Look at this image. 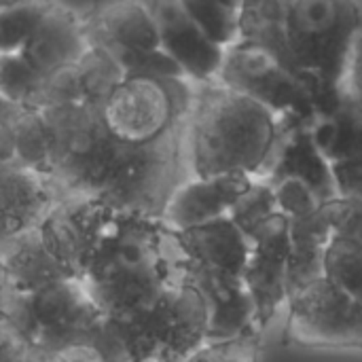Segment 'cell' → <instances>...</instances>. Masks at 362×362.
Here are the masks:
<instances>
[{
	"label": "cell",
	"mask_w": 362,
	"mask_h": 362,
	"mask_svg": "<svg viewBox=\"0 0 362 362\" xmlns=\"http://www.w3.org/2000/svg\"><path fill=\"white\" fill-rule=\"evenodd\" d=\"M185 127L189 176H261L274 157L282 123L255 102L221 83H204L191 100Z\"/></svg>",
	"instance_id": "6da1fadb"
},
{
	"label": "cell",
	"mask_w": 362,
	"mask_h": 362,
	"mask_svg": "<svg viewBox=\"0 0 362 362\" xmlns=\"http://www.w3.org/2000/svg\"><path fill=\"white\" fill-rule=\"evenodd\" d=\"M174 231V229H172ZM180 250V272L206 299V341H227L257 333L255 303L244 282L250 252L248 238L229 218L174 231Z\"/></svg>",
	"instance_id": "7a4b0ae2"
},
{
	"label": "cell",
	"mask_w": 362,
	"mask_h": 362,
	"mask_svg": "<svg viewBox=\"0 0 362 362\" xmlns=\"http://www.w3.org/2000/svg\"><path fill=\"white\" fill-rule=\"evenodd\" d=\"M361 28V0H291L282 25L284 62L308 87L316 115L341 104L339 85Z\"/></svg>",
	"instance_id": "3957f363"
},
{
	"label": "cell",
	"mask_w": 362,
	"mask_h": 362,
	"mask_svg": "<svg viewBox=\"0 0 362 362\" xmlns=\"http://www.w3.org/2000/svg\"><path fill=\"white\" fill-rule=\"evenodd\" d=\"M0 312L45 358L72 346H91L106 362H125L104 314L76 278H64L32 293L0 286Z\"/></svg>",
	"instance_id": "277c9868"
},
{
	"label": "cell",
	"mask_w": 362,
	"mask_h": 362,
	"mask_svg": "<svg viewBox=\"0 0 362 362\" xmlns=\"http://www.w3.org/2000/svg\"><path fill=\"white\" fill-rule=\"evenodd\" d=\"M180 157L176 123L148 142H125L112 136L83 197L161 218L170 193L182 182Z\"/></svg>",
	"instance_id": "5b68a950"
},
{
	"label": "cell",
	"mask_w": 362,
	"mask_h": 362,
	"mask_svg": "<svg viewBox=\"0 0 362 362\" xmlns=\"http://www.w3.org/2000/svg\"><path fill=\"white\" fill-rule=\"evenodd\" d=\"M125 362H180L206 344L208 305L204 295L185 278L140 318L112 329Z\"/></svg>",
	"instance_id": "8992f818"
},
{
	"label": "cell",
	"mask_w": 362,
	"mask_h": 362,
	"mask_svg": "<svg viewBox=\"0 0 362 362\" xmlns=\"http://www.w3.org/2000/svg\"><path fill=\"white\" fill-rule=\"evenodd\" d=\"M216 83L263 104L280 123H310L316 115L303 81L274 51L250 40L225 49Z\"/></svg>",
	"instance_id": "52a82bcc"
},
{
	"label": "cell",
	"mask_w": 362,
	"mask_h": 362,
	"mask_svg": "<svg viewBox=\"0 0 362 362\" xmlns=\"http://www.w3.org/2000/svg\"><path fill=\"white\" fill-rule=\"evenodd\" d=\"M40 112L51 146L49 178L62 197H83L112 138L104 119V106L76 102Z\"/></svg>",
	"instance_id": "ba28073f"
},
{
	"label": "cell",
	"mask_w": 362,
	"mask_h": 362,
	"mask_svg": "<svg viewBox=\"0 0 362 362\" xmlns=\"http://www.w3.org/2000/svg\"><path fill=\"white\" fill-rule=\"evenodd\" d=\"M284 346L362 350V305L322 276L286 299Z\"/></svg>",
	"instance_id": "9c48e42d"
},
{
	"label": "cell",
	"mask_w": 362,
	"mask_h": 362,
	"mask_svg": "<svg viewBox=\"0 0 362 362\" xmlns=\"http://www.w3.org/2000/svg\"><path fill=\"white\" fill-rule=\"evenodd\" d=\"M170 85L153 76H127L104 104L110 134L125 142H148L178 123L189 108L176 106Z\"/></svg>",
	"instance_id": "30bf717a"
},
{
	"label": "cell",
	"mask_w": 362,
	"mask_h": 362,
	"mask_svg": "<svg viewBox=\"0 0 362 362\" xmlns=\"http://www.w3.org/2000/svg\"><path fill=\"white\" fill-rule=\"evenodd\" d=\"M250 252L244 269V282L255 303L257 327L263 333L286 303V274L291 255L288 218L282 212L269 216L250 238Z\"/></svg>",
	"instance_id": "8fae6325"
},
{
	"label": "cell",
	"mask_w": 362,
	"mask_h": 362,
	"mask_svg": "<svg viewBox=\"0 0 362 362\" xmlns=\"http://www.w3.org/2000/svg\"><path fill=\"white\" fill-rule=\"evenodd\" d=\"M157 23L161 49L182 68L195 85L214 83L225 47L214 42L178 0H146Z\"/></svg>",
	"instance_id": "7c38bea8"
},
{
	"label": "cell",
	"mask_w": 362,
	"mask_h": 362,
	"mask_svg": "<svg viewBox=\"0 0 362 362\" xmlns=\"http://www.w3.org/2000/svg\"><path fill=\"white\" fill-rule=\"evenodd\" d=\"M255 176L221 174V176H189L168 197L161 221L174 231L197 227L223 216H229L233 204L248 191Z\"/></svg>",
	"instance_id": "4fadbf2b"
},
{
	"label": "cell",
	"mask_w": 362,
	"mask_h": 362,
	"mask_svg": "<svg viewBox=\"0 0 362 362\" xmlns=\"http://www.w3.org/2000/svg\"><path fill=\"white\" fill-rule=\"evenodd\" d=\"M62 199L47 174L17 163H0V238L40 227Z\"/></svg>",
	"instance_id": "5bb4252c"
},
{
	"label": "cell",
	"mask_w": 362,
	"mask_h": 362,
	"mask_svg": "<svg viewBox=\"0 0 362 362\" xmlns=\"http://www.w3.org/2000/svg\"><path fill=\"white\" fill-rule=\"evenodd\" d=\"M85 21L91 42L106 47L117 59L161 49L146 0H108Z\"/></svg>",
	"instance_id": "9a60e30c"
},
{
	"label": "cell",
	"mask_w": 362,
	"mask_h": 362,
	"mask_svg": "<svg viewBox=\"0 0 362 362\" xmlns=\"http://www.w3.org/2000/svg\"><path fill=\"white\" fill-rule=\"evenodd\" d=\"M89 45L91 38L85 17L68 4L51 0L47 13L38 21L21 53L32 64V68L45 76L53 70L74 64Z\"/></svg>",
	"instance_id": "2e32d148"
},
{
	"label": "cell",
	"mask_w": 362,
	"mask_h": 362,
	"mask_svg": "<svg viewBox=\"0 0 362 362\" xmlns=\"http://www.w3.org/2000/svg\"><path fill=\"white\" fill-rule=\"evenodd\" d=\"M263 178L269 182L284 178L301 180L322 204L337 197L331 163L318 151L310 134V123H282L274 157L267 165V176Z\"/></svg>",
	"instance_id": "e0dca14e"
},
{
	"label": "cell",
	"mask_w": 362,
	"mask_h": 362,
	"mask_svg": "<svg viewBox=\"0 0 362 362\" xmlns=\"http://www.w3.org/2000/svg\"><path fill=\"white\" fill-rule=\"evenodd\" d=\"M70 278L47 250L40 229L0 238V286L13 293H32Z\"/></svg>",
	"instance_id": "ac0fdd59"
},
{
	"label": "cell",
	"mask_w": 362,
	"mask_h": 362,
	"mask_svg": "<svg viewBox=\"0 0 362 362\" xmlns=\"http://www.w3.org/2000/svg\"><path fill=\"white\" fill-rule=\"evenodd\" d=\"M288 235L291 255L286 274V295L293 297L312 282L327 276V248L335 233L325 214V208L320 206L318 210L305 216L288 218Z\"/></svg>",
	"instance_id": "d6986e66"
},
{
	"label": "cell",
	"mask_w": 362,
	"mask_h": 362,
	"mask_svg": "<svg viewBox=\"0 0 362 362\" xmlns=\"http://www.w3.org/2000/svg\"><path fill=\"white\" fill-rule=\"evenodd\" d=\"M310 134L329 163L362 157V112L346 102L318 112L310 121Z\"/></svg>",
	"instance_id": "ffe728a7"
},
{
	"label": "cell",
	"mask_w": 362,
	"mask_h": 362,
	"mask_svg": "<svg viewBox=\"0 0 362 362\" xmlns=\"http://www.w3.org/2000/svg\"><path fill=\"white\" fill-rule=\"evenodd\" d=\"M74 68L85 102L100 106H104L115 89L127 78V72L119 64V59L98 42H91L87 47V51L74 62Z\"/></svg>",
	"instance_id": "44dd1931"
},
{
	"label": "cell",
	"mask_w": 362,
	"mask_h": 362,
	"mask_svg": "<svg viewBox=\"0 0 362 362\" xmlns=\"http://www.w3.org/2000/svg\"><path fill=\"white\" fill-rule=\"evenodd\" d=\"M291 0H242L240 30L242 40L257 42L274 51L284 62L282 25ZM286 64V62H284Z\"/></svg>",
	"instance_id": "7402d4cb"
},
{
	"label": "cell",
	"mask_w": 362,
	"mask_h": 362,
	"mask_svg": "<svg viewBox=\"0 0 362 362\" xmlns=\"http://www.w3.org/2000/svg\"><path fill=\"white\" fill-rule=\"evenodd\" d=\"M13 163L32 168L49 176L51 170V146L49 134L38 108H23L13 129Z\"/></svg>",
	"instance_id": "603a6c76"
},
{
	"label": "cell",
	"mask_w": 362,
	"mask_h": 362,
	"mask_svg": "<svg viewBox=\"0 0 362 362\" xmlns=\"http://www.w3.org/2000/svg\"><path fill=\"white\" fill-rule=\"evenodd\" d=\"M49 4L51 0H28L11 6H0V55L21 53L25 49Z\"/></svg>",
	"instance_id": "cb8c5ba5"
},
{
	"label": "cell",
	"mask_w": 362,
	"mask_h": 362,
	"mask_svg": "<svg viewBox=\"0 0 362 362\" xmlns=\"http://www.w3.org/2000/svg\"><path fill=\"white\" fill-rule=\"evenodd\" d=\"M195 23L221 47H231L240 40V11L223 0H178Z\"/></svg>",
	"instance_id": "d4e9b609"
},
{
	"label": "cell",
	"mask_w": 362,
	"mask_h": 362,
	"mask_svg": "<svg viewBox=\"0 0 362 362\" xmlns=\"http://www.w3.org/2000/svg\"><path fill=\"white\" fill-rule=\"evenodd\" d=\"M327 278L339 284L350 297L362 305V246L344 238L333 235L327 248L325 261Z\"/></svg>",
	"instance_id": "484cf974"
},
{
	"label": "cell",
	"mask_w": 362,
	"mask_h": 362,
	"mask_svg": "<svg viewBox=\"0 0 362 362\" xmlns=\"http://www.w3.org/2000/svg\"><path fill=\"white\" fill-rule=\"evenodd\" d=\"M276 212H278V204H276L274 187L269 185L267 178L255 176L248 191L233 204L229 218L238 225V229L246 238H250Z\"/></svg>",
	"instance_id": "4316f807"
},
{
	"label": "cell",
	"mask_w": 362,
	"mask_h": 362,
	"mask_svg": "<svg viewBox=\"0 0 362 362\" xmlns=\"http://www.w3.org/2000/svg\"><path fill=\"white\" fill-rule=\"evenodd\" d=\"M38 81L40 74L32 68L23 53L0 55V95L4 100L19 106H30Z\"/></svg>",
	"instance_id": "83f0119b"
},
{
	"label": "cell",
	"mask_w": 362,
	"mask_h": 362,
	"mask_svg": "<svg viewBox=\"0 0 362 362\" xmlns=\"http://www.w3.org/2000/svg\"><path fill=\"white\" fill-rule=\"evenodd\" d=\"M76 102H85L81 83H78V74L74 64L64 66L59 70H53L45 76H40L38 87L30 100L28 108H53V106H64V104H76Z\"/></svg>",
	"instance_id": "f1b7e54d"
},
{
	"label": "cell",
	"mask_w": 362,
	"mask_h": 362,
	"mask_svg": "<svg viewBox=\"0 0 362 362\" xmlns=\"http://www.w3.org/2000/svg\"><path fill=\"white\" fill-rule=\"evenodd\" d=\"M263 333H248L227 341H206L180 362H259Z\"/></svg>",
	"instance_id": "f546056e"
},
{
	"label": "cell",
	"mask_w": 362,
	"mask_h": 362,
	"mask_svg": "<svg viewBox=\"0 0 362 362\" xmlns=\"http://www.w3.org/2000/svg\"><path fill=\"white\" fill-rule=\"evenodd\" d=\"M276 193L278 212H282L286 218H299L305 216L322 206V202L316 197V193L295 178H284L278 182H269Z\"/></svg>",
	"instance_id": "4dcf8cb0"
},
{
	"label": "cell",
	"mask_w": 362,
	"mask_h": 362,
	"mask_svg": "<svg viewBox=\"0 0 362 362\" xmlns=\"http://www.w3.org/2000/svg\"><path fill=\"white\" fill-rule=\"evenodd\" d=\"M335 235H344L362 246V202L335 197L322 204Z\"/></svg>",
	"instance_id": "1f68e13d"
},
{
	"label": "cell",
	"mask_w": 362,
	"mask_h": 362,
	"mask_svg": "<svg viewBox=\"0 0 362 362\" xmlns=\"http://www.w3.org/2000/svg\"><path fill=\"white\" fill-rule=\"evenodd\" d=\"M341 102L362 112V28L354 38V45L348 55V64L339 85Z\"/></svg>",
	"instance_id": "d6a6232c"
},
{
	"label": "cell",
	"mask_w": 362,
	"mask_h": 362,
	"mask_svg": "<svg viewBox=\"0 0 362 362\" xmlns=\"http://www.w3.org/2000/svg\"><path fill=\"white\" fill-rule=\"evenodd\" d=\"M21 333L11 325V320L0 312V362H45Z\"/></svg>",
	"instance_id": "836d02e7"
},
{
	"label": "cell",
	"mask_w": 362,
	"mask_h": 362,
	"mask_svg": "<svg viewBox=\"0 0 362 362\" xmlns=\"http://www.w3.org/2000/svg\"><path fill=\"white\" fill-rule=\"evenodd\" d=\"M337 197L362 202V157L331 163Z\"/></svg>",
	"instance_id": "e575fe53"
},
{
	"label": "cell",
	"mask_w": 362,
	"mask_h": 362,
	"mask_svg": "<svg viewBox=\"0 0 362 362\" xmlns=\"http://www.w3.org/2000/svg\"><path fill=\"white\" fill-rule=\"evenodd\" d=\"M23 108L0 95V163H13V129Z\"/></svg>",
	"instance_id": "d590c367"
},
{
	"label": "cell",
	"mask_w": 362,
	"mask_h": 362,
	"mask_svg": "<svg viewBox=\"0 0 362 362\" xmlns=\"http://www.w3.org/2000/svg\"><path fill=\"white\" fill-rule=\"evenodd\" d=\"M45 362H106L104 356L91 348V346H72V348H66L53 356H49Z\"/></svg>",
	"instance_id": "8d00e7d4"
},
{
	"label": "cell",
	"mask_w": 362,
	"mask_h": 362,
	"mask_svg": "<svg viewBox=\"0 0 362 362\" xmlns=\"http://www.w3.org/2000/svg\"><path fill=\"white\" fill-rule=\"evenodd\" d=\"M225 4H229V6H233V8H238L240 11V6H242V0H223Z\"/></svg>",
	"instance_id": "74e56055"
},
{
	"label": "cell",
	"mask_w": 362,
	"mask_h": 362,
	"mask_svg": "<svg viewBox=\"0 0 362 362\" xmlns=\"http://www.w3.org/2000/svg\"><path fill=\"white\" fill-rule=\"evenodd\" d=\"M19 2H28V0H0V6H11V4H19Z\"/></svg>",
	"instance_id": "f35d334b"
},
{
	"label": "cell",
	"mask_w": 362,
	"mask_h": 362,
	"mask_svg": "<svg viewBox=\"0 0 362 362\" xmlns=\"http://www.w3.org/2000/svg\"><path fill=\"white\" fill-rule=\"evenodd\" d=\"M361 2H362V0H361Z\"/></svg>",
	"instance_id": "ab89813d"
}]
</instances>
